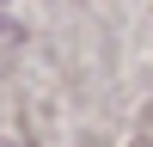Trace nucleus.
Returning <instances> with one entry per match:
<instances>
[{
	"mask_svg": "<svg viewBox=\"0 0 153 147\" xmlns=\"http://www.w3.org/2000/svg\"><path fill=\"white\" fill-rule=\"evenodd\" d=\"M0 31H6V19H0Z\"/></svg>",
	"mask_w": 153,
	"mask_h": 147,
	"instance_id": "1",
	"label": "nucleus"
},
{
	"mask_svg": "<svg viewBox=\"0 0 153 147\" xmlns=\"http://www.w3.org/2000/svg\"><path fill=\"white\" fill-rule=\"evenodd\" d=\"M0 147H6V141H0Z\"/></svg>",
	"mask_w": 153,
	"mask_h": 147,
	"instance_id": "2",
	"label": "nucleus"
}]
</instances>
